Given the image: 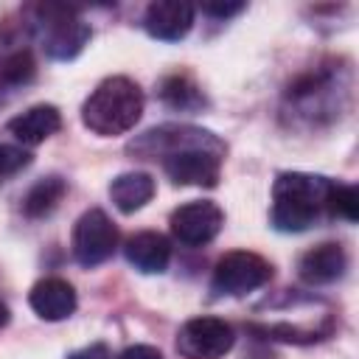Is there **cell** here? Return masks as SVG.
Instances as JSON below:
<instances>
[{"label":"cell","mask_w":359,"mask_h":359,"mask_svg":"<svg viewBox=\"0 0 359 359\" xmlns=\"http://www.w3.org/2000/svg\"><path fill=\"white\" fill-rule=\"evenodd\" d=\"M331 180L286 171L272 185V224L280 233H303L328 210Z\"/></svg>","instance_id":"obj_1"},{"label":"cell","mask_w":359,"mask_h":359,"mask_svg":"<svg viewBox=\"0 0 359 359\" xmlns=\"http://www.w3.org/2000/svg\"><path fill=\"white\" fill-rule=\"evenodd\" d=\"M140 115H143V90L126 76L104 79L81 107L84 126L101 137L129 132L140 121Z\"/></svg>","instance_id":"obj_2"},{"label":"cell","mask_w":359,"mask_h":359,"mask_svg":"<svg viewBox=\"0 0 359 359\" xmlns=\"http://www.w3.org/2000/svg\"><path fill=\"white\" fill-rule=\"evenodd\" d=\"M188 149H205V151L224 154V143L213 132L196 129V126H177V123L149 129L146 135H140L137 140L129 143V151L143 157V160H157V157L163 160L168 154L188 151Z\"/></svg>","instance_id":"obj_3"},{"label":"cell","mask_w":359,"mask_h":359,"mask_svg":"<svg viewBox=\"0 0 359 359\" xmlns=\"http://www.w3.org/2000/svg\"><path fill=\"white\" fill-rule=\"evenodd\" d=\"M269 278H272V264L266 258H261L258 252L233 250L216 261L210 289L216 294L241 297V294H250V292L261 289L264 283H269Z\"/></svg>","instance_id":"obj_4"},{"label":"cell","mask_w":359,"mask_h":359,"mask_svg":"<svg viewBox=\"0 0 359 359\" xmlns=\"http://www.w3.org/2000/svg\"><path fill=\"white\" fill-rule=\"evenodd\" d=\"M39 17L45 25L42 48L50 59L67 62L81 53V48L90 39V25L76 17V8L48 3V6H39Z\"/></svg>","instance_id":"obj_5"},{"label":"cell","mask_w":359,"mask_h":359,"mask_svg":"<svg viewBox=\"0 0 359 359\" xmlns=\"http://www.w3.org/2000/svg\"><path fill=\"white\" fill-rule=\"evenodd\" d=\"M115 247H118V227L112 224V219L101 208L81 213V219L73 227V258L81 266H98L107 258H112Z\"/></svg>","instance_id":"obj_6"},{"label":"cell","mask_w":359,"mask_h":359,"mask_svg":"<svg viewBox=\"0 0 359 359\" xmlns=\"http://www.w3.org/2000/svg\"><path fill=\"white\" fill-rule=\"evenodd\" d=\"M233 342L236 337L230 323L219 317H194L177 334V351L185 359H222Z\"/></svg>","instance_id":"obj_7"},{"label":"cell","mask_w":359,"mask_h":359,"mask_svg":"<svg viewBox=\"0 0 359 359\" xmlns=\"http://www.w3.org/2000/svg\"><path fill=\"white\" fill-rule=\"evenodd\" d=\"M222 224H224L222 208L216 202H208V199L180 205L171 213V233L185 247H202V244L213 241L219 236Z\"/></svg>","instance_id":"obj_8"},{"label":"cell","mask_w":359,"mask_h":359,"mask_svg":"<svg viewBox=\"0 0 359 359\" xmlns=\"http://www.w3.org/2000/svg\"><path fill=\"white\" fill-rule=\"evenodd\" d=\"M163 168L171 182L177 185H199L213 188L222 174V154L205 151V149H188L163 157Z\"/></svg>","instance_id":"obj_9"},{"label":"cell","mask_w":359,"mask_h":359,"mask_svg":"<svg viewBox=\"0 0 359 359\" xmlns=\"http://www.w3.org/2000/svg\"><path fill=\"white\" fill-rule=\"evenodd\" d=\"M143 25L149 36L163 39V42H177L194 25V6L185 0H154L146 8Z\"/></svg>","instance_id":"obj_10"},{"label":"cell","mask_w":359,"mask_h":359,"mask_svg":"<svg viewBox=\"0 0 359 359\" xmlns=\"http://www.w3.org/2000/svg\"><path fill=\"white\" fill-rule=\"evenodd\" d=\"M348 266V255L337 241H323L317 247H311L309 252L300 255L297 261V275L303 283L311 286H323V283H334L337 278H342Z\"/></svg>","instance_id":"obj_11"},{"label":"cell","mask_w":359,"mask_h":359,"mask_svg":"<svg viewBox=\"0 0 359 359\" xmlns=\"http://www.w3.org/2000/svg\"><path fill=\"white\" fill-rule=\"evenodd\" d=\"M28 303L42 320L59 323L76 311V289L65 278H42L39 283H34Z\"/></svg>","instance_id":"obj_12"},{"label":"cell","mask_w":359,"mask_h":359,"mask_svg":"<svg viewBox=\"0 0 359 359\" xmlns=\"http://www.w3.org/2000/svg\"><path fill=\"white\" fill-rule=\"evenodd\" d=\"M123 255L137 272L157 275V272H165V266L171 261V241L163 233L143 230V233H135L132 238H126Z\"/></svg>","instance_id":"obj_13"},{"label":"cell","mask_w":359,"mask_h":359,"mask_svg":"<svg viewBox=\"0 0 359 359\" xmlns=\"http://www.w3.org/2000/svg\"><path fill=\"white\" fill-rule=\"evenodd\" d=\"M59 129H62V115L53 104H36L8 121V132L25 146H36L50 135H56Z\"/></svg>","instance_id":"obj_14"},{"label":"cell","mask_w":359,"mask_h":359,"mask_svg":"<svg viewBox=\"0 0 359 359\" xmlns=\"http://www.w3.org/2000/svg\"><path fill=\"white\" fill-rule=\"evenodd\" d=\"M154 196V180L143 171H126L118 174L109 182V199L121 213H135Z\"/></svg>","instance_id":"obj_15"},{"label":"cell","mask_w":359,"mask_h":359,"mask_svg":"<svg viewBox=\"0 0 359 359\" xmlns=\"http://www.w3.org/2000/svg\"><path fill=\"white\" fill-rule=\"evenodd\" d=\"M65 194H67V182L62 177H56V174L42 177L39 182H34L28 188V194L22 199V210H25L28 219H42L62 202Z\"/></svg>","instance_id":"obj_16"},{"label":"cell","mask_w":359,"mask_h":359,"mask_svg":"<svg viewBox=\"0 0 359 359\" xmlns=\"http://www.w3.org/2000/svg\"><path fill=\"white\" fill-rule=\"evenodd\" d=\"M36 73V62L31 50H14L0 62V87L3 90H20L25 87Z\"/></svg>","instance_id":"obj_17"},{"label":"cell","mask_w":359,"mask_h":359,"mask_svg":"<svg viewBox=\"0 0 359 359\" xmlns=\"http://www.w3.org/2000/svg\"><path fill=\"white\" fill-rule=\"evenodd\" d=\"M160 95H163L165 104H171V107H177V109H194V107L202 104L199 90H196L185 76H171V79H165Z\"/></svg>","instance_id":"obj_18"},{"label":"cell","mask_w":359,"mask_h":359,"mask_svg":"<svg viewBox=\"0 0 359 359\" xmlns=\"http://www.w3.org/2000/svg\"><path fill=\"white\" fill-rule=\"evenodd\" d=\"M328 213L342 216L348 222H356V216H359V191L353 185L334 182L331 191H328Z\"/></svg>","instance_id":"obj_19"},{"label":"cell","mask_w":359,"mask_h":359,"mask_svg":"<svg viewBox=\"0 0 359 359\" xmlns=\"http://www.w3.org/2000/svg\"><path fill=\"white\" fill-rule=\"evenodd\" d=\"M28 163H31V154L25 149H20V146H0V180L14 177Z\"/></svg>","instance_id":"obj_20"},{"label":"cell","mask_w":359,"mask_h":359,"mask_svg":"<svg viewBox=\"0 0 359 359\" xmlns=\"http://www.w3.org/2000/svg\"><path fill=\"white\" fill-rule=\"evenodd\" d=\"M115 359H163V353L154 345H129Z\"/></svg>","instance_id":"obj_21"},{"label":"cell","mask_w":359,"mask_h":359,"mask_svg":"<svg viewBox=\"0 0 359 359\" xmlns=\"http://www.w3.org/2000/svg\"><path fill=\"white\" fill-rule=\"evenodd\" d=\"M202 11L210 17H233L244 11V3H202Z\"/></svg>","instance_id":"obj_22"},{"label":"cell","mask_w":359,"mask_h":359,"mask_svg":"<svg viewBox=\"0 0 359 359\" xmlns=\"http://www.w3.org/2000/svg\"><path fill=\"white\" fill-rule=\"evenodd\" d=\"M67 359H109V351H107V345L95 342V345H87V348L73 351Z\"/></svg>","instance_id":"obj_23"},{"label":"cell","mask_w":359,"mask_h":359,"mask_svg":"<svg viewBox=\"0 0 359 359\" xmlns=\"http://www.w3.org/2000/svg\"><path fill=\"white\" fill-rule=\"evenodd\" d=\"M8 323V309H6V303H0V328Z\"/></svg>","instance_id":"obj_24"}]
</instances>
